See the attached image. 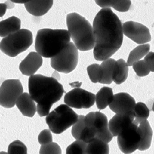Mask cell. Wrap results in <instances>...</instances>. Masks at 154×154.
Masks as SVG:
<instances>
[{"instance_id": "cell-35", "label": "cell", "mask_w": 154, "mask_h": 154, "mask_svg": "<svg viewBox=\"0 0 154 154\" xmlns=\"http://www.w3.org/2000/svg\"><path fill=\"white\" fill-rule=\"evenodd\" d=\"M7 9L8 7L6 3H0V17H3L5 14Z\"/></svg>"}, {"instance_id": "cell-32", "label": "cell", "mask_w": 154, "mask_h": 154, "mask_svg": "<svg viewBox=\"0 0 154 154\" xmlns=\"http://www.w3.org/2000/svg\"><path fill=\"white\" fill-rule=\"evenodd\" d=\"M40 154H62L60 147L56 143H51L41 146Z\"/></svg>"}, {"instance_id": "cell-15", "label": "cell", "mask_w": 154, "mask_h": 154, "mask_svg": "<svg viewBox=\"0 0 154 154\" xmlns=\"http://www.w3.org/2000/svg\"><path fill=\"white\" fill-rule=\"evenodd\" d=\"M43 64L42 57L36 52H31L20 63L19 70L26 76H32Z\"/></svg>"}, {"instance_id": "cell-34", "label": "cell", "mask_w": 154, "mask_h": 154, "mask_svg": "<svg viewBox=\"0 0 154 154\" xmlns=\"http://www.w3.org/2000/svg\"><path fill=\"white\" fill-rule=\"evenodd\" d=\"M147 64L150 72H154V53L153 52H149L146 56L144 60Z\"/></svg>"}, {"instance_id": "cell-3", "label": "cell", "mask_w": 154, "mask_h": 154, "mask_svg": "<svg viewBox=\"0 0 154 154\" xmlns=\"http://www.w3.org/2000/svg\"><path fill=\"white\" fill-rule=\"evenodd\" d=\"M67 30L43 29L38 30L35 39V49L42 57L52 58L58 54L70 42Z\"/></svg>"}, {"instance_id": "cell-16", "label": "cell", "mask_w": 154, "mask_h": 154, "mask_svg": "<svg viewBox=\"0 0 154 154\" xmlns=\"http://www.w3.org/2000/svg\"><path fill=\"white\" fill-rule=\"evenodd\" d=\"M72 134L76 140H82L86 144L96 137L95 134L85 125L83 115H79L78 120L72 126Z\"/></svg>"}, {"instance_id": "cell-2", "label": "cell", "mask_w": 154, "mask_h": 154, "mask_svg": "<svg viewBox=\"0 0 154 154\" xmlns=\"http://www.w3.org/2000/svg\"><path fill=\"white\" fill-rule=\"evenodd\" d=\"M29 91L37 103L36 112L41 117L47 116L51 107L61 99L64 93L62 85L57 80L40 74L30 76Z\"/></svg>"}, {"instance_id": "cell-21", "label": "cell", "mask_w": 154, "mask_h": 154, "mask_svg": "<svg viewBox=\"0 0 154 154\" xmlns=\"http://www.w3.org/2000/svg\"><path fill=\"white\" fill-rule=\"evenodd\" d=\"M138 127L141 136V143L138 150L140 151L146 150L150 148L152 143L153 136L152 129L147 120L141 122Z\"/></svg>"}, {"instance_id": "cell-14", "label": "cell", "mask_w": 154, "mask_h": 154, "mask_svg": "<svg viewBox=\"0 0 154 154\" xmlns=\"http://www.w3.org/2000/svg\"><path fill=\"white\" fill-rule=\"evenodd\" d=\"M134 120V112L128 114H116L109 122V129L113 137L119 134L126 127L131 125Z\"/></svg>"}, {"instance_id": "cell-27", "label": "cell", "mask_w": 154, "mask_h": 154, "mask_svg": "<svg viewBox=\"0 0 154 154\" xmlns=\"http://www.w3.org/2000/svg\"><path fill=\"white\" fill-rule=\"evenodd\" d=\"M134 120L133 123L138 126L141 122L147 120L150 115V110L143 102H137L136 104L134 109Z\"/></svg>"}, {"instance_id": "cell-37", "label": "cell", "mask_w": 154, "mask_h": 154, "mask_svg": "<svg viewBox=\"0 0 154 154\" xmlns=\"http://www.w3.org/2000/svg\"><path fill=\"white\" fill-rule=\"evenodd\" d=\"M0 154H8V153L6 152L2 151V152H0Z\"/></svg>"}, {"instance_id": "cell-5", "label": "cell", "mask_w": 154, "mask_h": 154, "mask_svg": "<svg viewBox=\"0 0 154 154\" xmlns=\"http://www.w3.org/2000/svg\"><path fill=\"white\" fill-rule=\"evenodd\" d=\"M79 115L66 104H61L50 112L46 122L51 132L61 134L73 126L78 120Z\"/></svg>"}, {"instance_id": "cell-7", "label": "cell", "mask_w": 154, "mask_h": 154, "mask_svg": "<svg viewBox=\"0 0 154 154\" xmlns=\"http://www.w3.org/2000/svg\"><path fill=\"white\" fill-rule=\"evenodd\" d=\"M79 62V51L73 42L69 43L56 56L51 58V66L56 72L69 73Z\"/></svg>"}, {"instance_id": "cell-1", "label": "cell", "mask_w": 154, "mask_h": 154, "mask_svg": "<svg viewBox=\"0 0 154 154\" xmlns=\"http://www.w3.org/2000/svg\"><path fill=\"white\" fill-rule=\"evenodd\" d=\"M95 39L93 54L98 61L109 59L120 48L123 43L122 23L110 8H102L93 21Z\"/></svg>"}, {"instance_id": "cell-29", "label": "cell", "mask_w": 154, "mask_h": 154, "mask_svg": "<svg viewBox=\"0 0 154 154\" xmlns=\"http://www.w3.org/2000/svg\"><path fill=\"white\" fill-rule=\"evenodd\" d=\"M87 144L82 140H76L69 146L66 154H85Z\"/></svg>"}, {"instance_id": "cell-20", "label": "cell", "mask_w": 154, "mask_h": 154, "mask_svg": "<svg viewBox=\"0 0 154 154\" xmlns=\"http://www.w3.org/2000/svg\"><path fill=\"white\" fill-rule=\"evenodd\" d=\"M20 27L21 20L15 16L2 20L0 22V36L5 38L20 30Z\"/></svg>"}, {"instance_id": "cell-6", "label": "cell", "mask_w": 154, "mask_h": 154, "mask_svg": "<svg viewBox=\"0 0 154 154\" xmlns=\"http://www.w3.org/2000/svg\"><path fill=\"white\" fill-rule=\"evenodd\" d=\"M32 43V32L27 29H20L3 38L0 42V50L7 56L14 57L26 51Z\"/></svg>"}, {"instance_id": "cell-26", "label": "cell", "mask_w": 154, "mask_h": 154, "mask_svg": "<svg viewBox=\"0 0 154 154\" xmlns=\"http://www.w3.org/2000/svg\"><path fill=\"white\" fill-rule=\"evenodd\" d=\"M128 71L129 69L126 62L123 59H119L117 60V69L113 77V81L117 85L123 83L127 79Z\"/></svg>"}, {"instance_id": "cell-4", "label": "cell", "mask_w": 154, "mask_h": 154, "mask_svg": "<svg viewBox=\"0 0 154 154\" xmlns=\"http://www.w3.org/2000/svg\"><path fill=\"white\" fill-rule=\"evenodd\" d=\"M67 26L77 49L91 50L95 45L93 26L85 17L78 13H70L67 16Z\"/></svg>"}, {"instance_id": "cell-11", "label": "cell", "mask_w": 154, "mask_h": 154, "mask_svg": "<svg viewBox=\"0 0 154 154\" xmlns=\"http://www.w3.org/2000/svg\"><path fill=\"white\" fill-rule=\"evenodd\" d=\"M96 96L81 88H75L66 93L64 102L70 107L78 109H89L95 103Z\"/></svg>"}, {"instance_id": "cell-31", "label": "cell", "mask_w": 154, "mask_h": 154, "mask_svg": "<svg viewBox=\"0 0 154 154\" xmlns=\"http://www.w3.org/2000/svg\"><path fill=\"white\" fill-rule=\"evenodd\" d=\"M133 70L138 76L143 77L148 75L150 71L144 60H139L133 63Z\"/></svg>"}, {"instance_id": "cell-10", "label": "cell", "mask_w": 154, "mask_h": 154, "mask_svg": "<svg viewBox=\"0 0 154 154\" xmlns=\"http://www.w3.org/2000/svg\"><path fill=\"white\" fill-rule=\"evenodd\" d=\"M23 91V88L20 80H5L0 86V106L8 109L12 108Z\"/></svg>"}, {"instance_id": "cell-12", "label": "cell", "mask_w": 154, "mask_h": 154, "mask_svg": "<svg viewBox=\"0 0 154 154\" xmlns=\"http://www.w3.org/2000/svg\"><path fill=\"white\" fill-rule=\"evenodd\" d=\"M122 29L126 36L137 44H147L151 41L149 29L142 23L134 21L126 22L122 24Z\"/></svg>"}, {"instance_id": "cell-13", "label": "cell", "mask_w": 154, "mask_h": 154, "mask_svg": "<svg viewBox=\"0 0 154 154\" xmlns=\"http://www.w3.org/2000/svg\"><path fill=\"white\" fill-rule=\"evenodd\" d=\"M136 102L126 93H119L113 95V99L109 106L110 110L117 114H128L134 112Z\"/></svg>"}, {"instance_id": "cell-24", "label": "cell", "mask_w": 154, "mask_h": 154, "mask_svg": "<svg viewBox=\"0 0 154 154\" xmlns=\"http://www.w3.org/2000/svg\"><path fill=\"white\" fill-rule=\"evenodd\" d=\"M150 49V46L149 44L140 45L135 48L131 51L129 56H128V61L126 62L128 67L132 66L134 63L145 57L149 53Z\"/></svg>"}, {"instance_id": "cell-23", "label": "cell", "mask_w": 154, "mask_h": 154, "mask_svg": "<svg viewBox=\"0 0 154 154\" xmlns=\"http://www.w3.org/2000/svg\"><path fill=\"white\" fill-rule=\"evenodd\" d=\"M109 151L108 143L95 137L87 143L85 154H109Z\"/></svg>"}, {"instance_id": "cell-9", "label": "cell", "mask_w": 154, "mask_h": 154, "mask_svg": "<svg viewBox=\"0 0 154 154\" xmlns=\"http://www.w3.org/2000/svg\"><path fill=\"white\" fill-rule=\"evenodd\" d=\"M117 137L119 147L125 154H131L135 152L141 143L140 130L133 122L121 131Z\"/></svg>"}, {"instance_id": "cell-30", "label": "cell", "mask_w": 154, "mask_h": 154, "mask_svg": "<svg viewBox=\"0 0 154 154\" xmlns=\"http://www.w3.org/2000/svg\"><path fill=\"white\" fill-rule=\"evenodd\" d=\"M8 154H27V148L21 141L16 140L9 145Z\"/></svg>"}, {"instance_id": "cell-28", "label": "cell", "mask_w": 154, "mask_h": 154, "mask_svg": "<svg viewBox=\"0 0 154 154\" xmlns=\"http://www.w3.org/2000/svg\"><path fill=\"white\" fill-rule=\"evenodd\" d=\"M87 72L89 79L94 83H97L100 82L102 78V69L100 65L97 63H93L87 67Z\"/></svg>"}, {"instance_id": "cell-22", "label": "cell", "mask_w": 154, "mask_h": 154, "mask_svg": "<svg viewBox=\"0 0 154 154\" xmlns=\"http://www.w3.org/2000/svg\"><path fill=\"white\" fill-rule=\"evenodd\" d=\"M113 99V90L111 88L103 87L96 95L95 102L99 110H104L109 106Z\"/></svg>"}, {"instance_id": "cell-19", "label": "cell", "mask_w": 154, "mask_h": 154, "mask_svg": "<svg viewBox=\"0 0 154 154\" xmlns=\"http://www.w3.org/2000/svg\"><path fill=\"white\" fill-rule=\"evenodd\" d=\"M102 69V78L99 83L110 85L113 82V77L117 69V61L113 59L109 58L104 60L100 64Z\"/></svg>"}, {"instance_id": "cell-36", "label": "cell", "mask_w": 154, "mask_h": 154, "mask_svg": "<svg viewBox=\"0 0 154 154\" xmlns=\"http://www.w3.org/2000/svg\"><path fill=\"white\" fill-rule=\"evenodd\" d=\"M11 2L12 3H24V4H25L29 1H11Z\"/></svg>"}, {"instance_id": "cell-25", "label": "cell", "mask_w": 154, "mask_h": 154, "mask_svg": "<svg viewBox=\"0 0 154 154\" xmlns=\"http://www.w3.org/2000/svg\"><path fill=\"white\" fill-rule=\"evenodd\" d=\"M96 3L102 8H113L119 12H126L130 9L131 2L130 0L126 1H106V0H96Z\"/></svg>"}, {"instance_id": "cell-17", "label": "cell", "mask_w": 154, "mask_h": 154, "mask_svg": "<svg viewBox=\"0 0 154 154\" xmlns=\"http://www.w3.org/2000/svg\"><path fill=\"white\" fill-rule=\"evenodd\" d=\"M16 105L24 116L33 117L36 112L35 102L27 93H22L18 97Z\"/></svg>"}, {"instance_id": "cell-8", "label": "cell", "mask_w": 154, "mask_h": 154, "mask_svg": "<svg viewBox=\"0 0 154 154\" xmlns=\"http://www.w3.org/2000/svg\"><path fill=\"white\" fill-rule=\"evenodd\" d=\"M85 123L96 135V137L106 143H110L113 136L109 129L106 115L100 112H91L85 116Z\"/></svg>"}, {"instance_id": "cell-18", "label": "cell", "mask_w": 154, "mask_h": 154, "mask_svg": "<svg viewBox=\"0 0 154 154\" xmlns=\"http://www.w3.org/2000/svg\"><path fill=\"white\" fill-rule=\"evenodd\" d=\"M53 5V1H29L25 7L30 14L39 17L46 14Z\"/></svg>"}, {"instance_id": "cell-33", "label": "cell", "mask_w": 154, "mask_h": 154, "mask_svg": "<svg viewBox=\"0 0 154 154\" xmlns=\"http://www.w3.org/2000/svg\"><path fill=\"white\" fill-rule=\"evenodd\" d=\"M38 140L42 146L53 143V136L51 134V131L47 129L43 130L38 135Z\"/></svg>"}]
</instances>
